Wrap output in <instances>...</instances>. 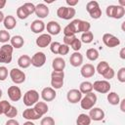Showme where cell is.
Returning a JSON list of instances; mask_svg holds the SVG:
<instances>
[{
	"mask_svg": "<svg viewBox=\"0 0 125 125\" xmlns=\"http://www.w3.org/2000/svg\"><path fill=\"white\" fill-rule=\"evenodd\" d=\"M93 40H94V35H93V33H92L91 31L82 33V35H81V40H80L81 42H83V43H85V44H89V43H91Z\"/></svg>",
	"mask_w": 125,
	"mask_h": 125,
	"instance_id": "obj_33",
	"label": "cell"
},
{
	"mask_svg": "<svg viewBox=\"0 0 125 125\" xmlns=\"http://www.w3.org/2000/svg\"><path fill=\"white\" fill-rule=\"evenodd\" d=\"M69 62L74 67L80 66L82 64V62H83V56H82V54L79 53V52H74L73 54H71V56L69 58Z\"/></svg>",
	"mask_w": 125,
	"mask_h": 125,
	"instance_id": "obj_21",
	"label": "cell"
},
{
	"mask_svg": "<svg viewBox=\"0 0 125 125\" xmlns=\"http://www.w3.org/2000/svg\"><path fill=\"white\" fill-rule=\"evenodd\" d=\"M81 75L85 78H90L92 76H94L95 72H96V68L92 63H86L81 67Z\"/></svg>",
	"mask_w": 125,
	"mask_h": 125,
	"instance_id": "obj_18",
	"label": "cell"
},
{
	"mask_svg": "<svg viewBox=\"0 0 125 125\" xmlns=\"http://www.w3.org/2000/svg\"><path fill=\"white\" fill-rule=\"evenodd\" d=\"M8 97L12 102H18L21 98V91L18 86H10L8 88Z\"/></svg>",
	"mask_w": 125,
	"mask_h": 125,
	"instance_id": "obj_12",
	"label": "cell"
},
{
	"mask_svg": "<svg viewBox=\"0 0 125 125\" xmlns=\"http://www.w3.org/2000/svg\"><path fill=\"white\" fill-rule=\"evenodd\" d=\"M86 10L91 16L92 19H100L102 16V10L99 6V3L97 1H90L86 5Z\"/></svg>",
	"mask_w": 125,
	"mask_h": 125,
	"instance_id": "obj_5",
	"label": "cell"
},
{
	"mask_svg": "<svg viewBox=\"0 0 125 125\" xmlns=\"http://www.w3.org/2000/svg\"><path fill=\"white\" fill-rule=\"evenodd\" d=\"M11 107V104L8 102V101H1L0 102V111H1V114H5Z\"/></svg>",
	"mask_w": 125,
	"mask_h": 125,
	"instance_id": "obj_34",
	"label": "cell"
},
{
	"mask_svg": "<svg viewBox=\"0 0 125 125\" xmlns=\"http://www.w3.org/2000/svg\"><path fill=\"white\" fill-rule=\"evenodd\" d=\"M97 103V96L94 93H88L80 101V105L83 109H91Z\"/></svg>",
	"mask_w": 125,
	"mask_h": 125,
	"instance_id": "obj_4",
	"label": "cell"
},
{
	"mask_svg": "<svg viewBox=\"0 0 125 125\" xmlns=\"http://www.w3.org/2000/svg\"><path fill=\"white\" fill-rule=\"evenodd\" d=\"M33 108H34L35 111L42 117L44 114L47 113L49 107H48V105H47L46 103H44V102H37V103L34 104V107H33Z\"/></svg>",
	"mask_w": 125,
	"mask_h": 125,
	"instance_id": "obj_24",
	"label": "cell"
},
{
	"mask_svg": "<svg viewBox=\"0 0 125 125\" xmlns=\"http://www.w3.org/2000/svg\"><path fill=\"white\" fill-rule=\"evenodd\" d=\"M93 90L101 94H106L110 90V84L107 80H97L93 84Z\"/></svg>",
	"mask_w": 125,
	"mask_h": 125,
	"instance_id": "obj_9",
	"label": "cell"
},
{
	"mask_svg": "<svg viewBox=\"0 0 125 125\" xmlns=\"http://www.w3.org/2000/svg\"><path fill=\"white\" fill-rule=\"evenodd\" d=\"M79 91L81 94H88L93 91V84L89 81H83L79 86Z\"/></svg>",
	"mask_w": 125,
	"mask_h": 125,
	"instance_id": "obj_28",
	"label": "cell"
},
{
	"mask_svg": "<svg viewBox=\"0 0 125 125\" xmlns=\"http://www.w3.org/2000/svg\"><path fill=\"white\" fill-rule=\"evenodd\" d=\"M34 13L36 14V16L39 19H44L49 15V8L45 4L40 3V4H37L35 6V12Z\"/></svg>",
	"mask_w": 125,
	"mask_h": 125,
	"instance_id": "obj_19",
	"label": "cell"
},
{
	"mask_svg": "<svg viewBox=\"0 0 125 125\" xmlns=\"http://www.w3.org/2000/svg\"><path fill=\"white\" fill-rule=\"evenodd\" d=\"M65 2H66V4H67L68 6L73 7V6H75V5H77V4H78L79 0H66Z\"/></svg>",
	"mask_w": 125,
	"mask_h": 125,
	"instance_id": "obj_48",
	"label": "cell"
},
{
	"mask_svg": "<svg viewBox=\"0 0 125 125\" xmlns=\"http://www.w3.org/2000/svg\"><path fill=\"white\" fill-rule=\"evenodd\" d=\"M39 101V93L36 90H28L23 95V104L26 106L34 105Z\"/></svg>",
	"mask_w": 125,
	"mask_h": 125,
	"instance_id": "obj_6",
	"label": "cell"
},
{
	"mask_svg": "<svg viewBox=\"0 0 125 125\" xmlns=\"http://www.w3.org/2000/svg\"><path fill=\"white\" fill-rule=\"evenodd\" d=\"M75 9L72 7H60L57 10V16L62 20H70L75 16Z\"/></svg>",
	"mask_w": 125,
	"mask_h": 125,
	"instance_id": "obj_7",
	"label": "cell"
},
{
	"mask_svg": "<svg viewBox=\"0 0 125 125\" xmlns=\"http://www.w3.org/2000/svg\"><path fill=\"white\" fill-rule=\"evenodd\" d=\"M119 57L122 59V60H125V48H122L119 52Z\"/></svg>",
	"mask_w": 125,
	"mask_h": 125,
	"instance_id": "obj_50",
	"label": "cell"
},
{
	"mask_svg": "<svg viewBox=\"0 0 125 125\" xmlns=\"http://www.w3.org/2000/svg\"><path fill=\"white\" fill-rule=\"evenodd\" d=\"M1 97H2V90L0 89V98H1Z\"/></svg>",
	"mask_w": 125,
	"mask_h": 125,
	"instance_id": "obj_54",
	"label": "cell"
},
{
	"mask_svg": "<svg viewBox=\"0 0 125 125\" xmlns=\"http://www.w3.org/2000/svg\"><path fill=\"white\" fill-rule=\"evenodd\" d=\"M9 75L15 84H21L25 81V73L20 68H12L10 70Z\"/></svg>",
	"mask_w": 125,
	"mask_h": 125,
	"instance_id": "obj_8",
	"label": "cell"
},
{
	"mask_svg": "<svg viewBox=\"0 0 125 125\" xmlns=\"http://www.w3.org/2000/svg\"><path fill=\"white\" fill-rule=\"evenodd\" d=\"M22 117L25 118L26 120H29V121H32V120H37L39 119L41 116L35 111V109L33 107H28L26 109L23 110L22 112Z\"/></svg>",
	"mask_w": 125,
	"mask_h": 125,
	"instance_id": "obj_20",
	"label": "cell"
},
{
	"mask_svg": "<svg viewBox=\"0 0 125 125\" xmlns=\"http://www.w3.org/2000/svg\"><path fill=\"white\" fill-rule=\"evenodd\" d=\"M6 125H20V123H19V121H17L16 119L11 118V119H9V120L6 122Z\"/></svg>",
	"mask_w": 125,
	"mask_h": 125,
	"instance_id": "obj_47",
	"label": "cell"
},
{
	"mask_svg": "<svg viewBox=\"0 0 125 125\" xmlns=\"http://www.w3.org/2000/svg\"><path fill=\"white\" fill-rule=\"evenodd\" d=\"M8 77V68L5 66H0V81L6 80Z\"/></svg>",
	"mask_w": 125,
	"mask_h": 125,
	"instance_id": "obj_44",
	"label": "cell"
},
{
	"mask_svg": "<svg viewBox=\"0 0 125 125\" xmlns=\"http://www.w3.org/2000/svg\"><path fill=\"white\" fill-rule=\"evenodd\" d=\"M4 19H5L4 14H3V13L0 11V22H1V21H4Z\"/></svg>",
	"mask_w": 125,
	"mask_h": 125,
	"instance_id": "obj_53",
	"label": "cell"
},
{
	"mask_svg": "<svg viewBox=\"0 0 125 125\" xmlns=\"http://www.w3.org/2000/svg\"><path fill=\"white\" fill-rule=\"evenodd\" d=\"M119 104H120V109H121V111L122 112H125V99L121 100L119 102Z\"/></svg>",
	"mask_w": 125,
	"mask_h": 125,
	"instance_id": "obj_49",
	"label": "cell"
},
{
	"mask_svg": "<svg viewBox=\"0 0 125 125\" xmlns=\"http://www.w3.org/2000/svg\"><path fill=\"white\" fill-rule=\"evenodd\" d=\"M10 42H11L12 47L13 48H16V49L21 48L23 46V44H24V40H23V38L21 35H15V36H13L10 39Z\"/></svg>",
	"mask_w": 125,
	"mask_h": 125,
	"instance_id": "obj_26",
	"label": "cell"
},
{
	"mask_svg": "<svg viewBox=\"0 0 125 125\" xmlns=\"http://www.w3.org/2000/svg\"><path fill=\"white\" fill-rule=\"evenodd\" d=\"M14 48L11 44H4L0 48V62L10 63L12 62V54Z\"/></svg>",
	"mask_w": 125,
	"mask_h": 125,
	"instance_id": "obj_2",
	"label": "cell"
},
{
	"mask_svg": "<svg viewBox=\"0 0 125 125\" xmlns=\"http://www.w3.org/2000/svg\"><path fill=\"white\" fill-rule=\"evenodd\" d=\"M86 57L89 61L94 62V61L98 60V58H99V51L95 48H90L86 51Z\"/></svg>",
	"mask_w": 125,
	"mask_h": 125,
	"instance_id": "obj_31",
	"label": "cell"
},
{
	"mask_svg": "<svg viewBox=\"0 0 125 125\" xmlns=\"http://www.w3.org/2000/svg\"><path fill=\"white\" fill-rule=\"evenodd\" d=\"M114 75H115V72H114V69L112 68V67H108L107 68V70L103 74V76H104V78H105V80H110V79H112L113 77H114Z\"/></svg>",
	"mask_w": 125,
	"mask_h": 125,
	"instance_id": "obj_38",
	"label": "cell"
},
{
	"mask_svg": "<svg viewBox=\"0 0 125 125\" xmlns=\"http://www.w3.org/2000/svg\"><path fill=\"white\" fill-rule=\"evenodd\" d=\"M6 5V0H0V10L3 9Z\"/></svg>",
	"mask_w": 125,
	"mask_h": 125,
	"instance_id": "obj_51",
	"label": "cell"
},
{
	"mask_svg": "<svg viewBox=\"0 0 125 125\" xmlns=\"http://www.w3.org/2000/svg\"><path fill=\"white\" fill-rule=\"evenodd\" d=\"M60 46H61V44L59 42H57V41L56 42H52L50 44V50H51V52L53 54H55V55L59 54V48H60Z\"/></svg>",
	"mask_w": 125,
	"mask_h": 125,
	"instance_id": "obj_42",
	"label": "cell"
},
{
	"mask_svg": "<svg viewBox=\"0 0 125 125\" xmlns=\"http://www.w3.org/2000/svg\"><path fill=\"white\" fill-rule=\"evenodd\" d=\"M52 66H53L54 70H56V71H63V69L65 67V61L61 57L55 58L52 62Z\"/></svg>",
	"mask_w": 125,
	"mask_h": 125,
	"instance_id": "obj_23",
	"label": "cell"
},
{
	"mask_svg": "<svg viewBox=\"0 0 125 125\" xmlns=\"http://www.w3.org/2000/svg\"><path fill=\"white\" fill-rule=\"evenodd\" d=\"M66 99L70 104H76L81 101L82 94L78 89H71L66 94Z\"/></svg>",
	"mask_w": 125,
	"mask_h": 125,
	"instance_id": "obj_13",
	"label": "cell"
},
{
	"mask_svg": "<svg viewBox=\"0 0 125 125\" xmlns=\"http://www.w3.org/2000/svg\"><path fill=\"white\" fill-rule=\"evenodd\" d=\"M22 7L24 8V10L27 12L28 15H31L35 12V5L32 4V3H29V2H26L22 5Z\"/></svg>",
	"mask_w": 125,
	"mask_h": 125,
	"instance_id": "obj_37",
	"label": "cell"
},
{
	"mask_svg": "<svg viewBox=\"0 0 125 125\" xmlns=\"http://www.w3.org/2000/svg\"><path fill=\"white\" fill-rule=\"evenodd\" d=\"M51 43H52V37L47 33H43L36 38V45L40 48H46Z\"/></svg>",
	"mask_w": 125,
	"mask_h": 125,
	"instance_id": "obj_14",
	"label": "cell"
},
{
	"mask_svg": "<svg viewBox=\"0 0 125 125\" xmlns=\"http://www.w3.org/2000/svg\"><path fill=\"white\" fill-rule=\"evenodd\" d=\"M76 38V36L75 35H72V36H64L63 37V42H64V44L65 45H67V46H70V44L74 41V39Z\"/></svg>",
	"mask_w": 125,
	"mask_h": 125,
	"instance_id": "obj_46",
	"label": "cell"
},
{
	"mask_svg": "<svg viewBox=\"0 0 125 125\" xmlns=\"http://www.w3.org/2000/svg\"><path fill=\"white\" fill-rule=\"evenodd\" d=\"M91 118V120L94 121H101L104 118V112L100 107H92L88 114Z\"/></svg>",
	"mask_w": 125,
	"mask_h": 125,
	"instance_id": "obj_15",
	"label": "cell"
},
{
	"mask_svg": "<svg viewBox=\"0 0 125 125\" xmlns=\"http://www.w3.org/2000/svg\"><path fill=\"white\" fill-rule=\"evenodd\" d=\"M56 96H57V93L55 89H53L52 87H46L41 91V97L45 102H51L55 100Z\"/></svg>",
	"mask_w": 125,
	"mask_h": 125,
	"instance_id": "obj_16",
	"label": "cell"
},
{
	"mask_svg": "<svg viewBox=\"0 0 125 125\" xmlns=\"http://www.w3.org/2000/svg\"><path fill=\"white\" fill-rule=\"evenodd\" d=\"M40 125H55V120H54L53 117L47 116V117L42 118V120L40 122Z\"/></svg>",
	"mask_w": 125,
	"mask_h": 125,
	"instance_id": "obj_41",
	"label": "cell"
},
{
	"mask_svg": "<svg viewBox=\"0 0 125 125\" xmlns=\"http://www.w3.org/2000/svg\"><path fill=\"white\" fill-rule=\"evenodd\" d=\"M45 22L41 20H35L30 24V29L33 33H41L45 29Z\"/></svg>",
	"mask_w": 125,
	"mask_h": 125,
	"instance_id": "obj_22",
	"label": "cell"
},
{
	"mask_svg": "<svg viewBox=\"0 0 125 125\" xmlns=\"http://www.w3.org/2000/svg\"><path fill=\"white\" fill-rule=\"evenodd\" d=\"M90 123H91V118L86 113L79 114L76 119V125H90Z\"/></svg>",
	"mask_w": 125,
	"mask_h": 125,
	"instance_id": "obj_29",
	"label": "cell"
},
{
	"mask_svg": "<svg viewBox=\"0 0 125 125\" xmlns=\"http://www.w3.org/2000/svg\"><path fill=\"white\" fill-rule=\"evenodd\" d=\"M3 23H4L5 28H7L8 30H11V29L16 27L17 21L13 16H7V17H5V19L3 21Z\"/></svg>",
	"mask_w": 125,
	"mask_h": 125,
	"instance_id": "obj_27",
	"label": "cell"
},
{
	"mask_svg": "<svg viewBox=\"0 0 125 125\" xmlns=\"http://www.w3.org/2000/svg\"><path fill=\"white\" fill-rule=\"evenodd\" d=\"M117 79L121 83L125 82V67H121L118 70V72H117Z\"/></svg>",
	"mask_w": 125,
	"mask_h": 125,
	"instance_id": "obj_43",
	"label": "cell"
},
{
	"mask_svg": "<svg viewBox=\"0 0 125 125\" xmlns=\"http://www.w3.org/2000/svg\"><path fill=\"white\" fill-rule=\"evenodd\" d=\"M46 62V55L43 52L35 53L31 58V64L35 67H41Z\"/></svg>",
	"mask_w": 125,
	"mask_h": 125,
	"instance_id": "obj_11",
	"label": "cell"
},
{
	"mask_svg": "<svg viewBox=\"0 0 125 125\" xmlns=\"http://www.w3.org/2000/svg\"><path fill=\"white\" fill-rule=\"evenodd\" d=\"M103 42L108 48H114L120 44V40L110 33H104L103 35Z\"/></svg>",
	"mask_w": 125,
	"mask_h": 125,
	"instance_id": "obj_10",
	"label": "cell"
},
{
	"mask_svg": "<svg viewBox=\"0 0 125 125\" xmlns=\"http://www.w3.org/2000/svg\"><path fill=\"white\" fill-rule=\"evenodd\" d=\"M107 101L110 104L117 105V104H119V102H120L119 95L115 92H110L109 94H107Z\"/></svg>",
	"mask_w": 125,
	"mask_h": 125,
	"instance_id": "obj_30",
	"label": "cell"
},
{
	"mask_svg": "<svg viewBox=\"0 0 125 125\" xmlns=\"http://www.w3.org/2000/svg\"><path fill=\"white\" fill-rule=\"evenodd\" d=\"M125 15V8L121 7L119 5H109L106 8V16L108 18H113L116 20H119L123 18Z\"/></svg>",
	"mask_w": 125,
	"mask_h": 125,
	"instance_id": "obj_1",
	"label": "cell"
},
{
	"mask_svg": "<svg viewBox=\"0 0 125 125\" xmlns=\"http://www.w3.org/2000/svg\"><path fill=\"white\" fill-rule=\"evenodd\" d=\"M108 67H109V64H108L105 61H103V62H99V63H98L96 70H97V72H98L99 74L103 75V74L107 70V68H108Z\"/></svg>",
	"mask_w": 125,
	"mask_h": 125,
	"instance_id": "obj_32",
	"label": "cell"
},
{
	"mask_svg": "<svg viewBox=\"0 0 125 125\" xmlns=\"http://www.w3.org/2000/svg\"><path fill=\"white\" fill-rule=\"evenodd\" d=\"M10 39H11V36L7 30H0V42L1 43H7Z\"/></svg>",
	"mask_w": 125,
	"mask_h": 125,
	"instance_id": "obj_36",
	"label": "cell"
},
{
	"mask_svg": "<svg viewBox=\"0 0 125 125\" xmlns=\"http://www.w3.org/2000/svg\"><path fill=\"white\" fill-rule=\"evenodd\" d=\"M46 28H47V31H48L49 35H58L62 30V27H61L60 23L55 21H49L47 23Z\"/></svg>",
	"mask_w": 125,
	"mask_h": 125,
	"instance_id": "obj_17",
	"label": "cell"
},
{
	"mask_svg": "<svg viewBox=\"0 0 125 125\" xmlns=\"http://www.w3.org/2000/svg\"><path fill=\"white\" fill-rule=\"evenodd\" d=\"M70 47L75 51V52H78L80 49H81V47H82V42L80 41V39H78L77 37L74 39V41L70 44Z\"/></svg>",
	"mask_w": 125,
	"mask_h": 125,
	"instance_id": "obj_39",
	"label": "cell"
},
{
	"mask_svg": "<svg viewBox=\"0 0 125 125\" xmlns=\"http://www.w3.org/2000/svg\"><path fill=\"white\" fill-rule=\"evenodd\" d=\"M17 16H18L19 19L24 20V19H27L29 15H28L27 12L24 10V8H23L22 6H21V7H19L18 10H17Z\"/></svg>",
	"mask_w": 125,
	"mask_h": 125,
	"instance_id": "obj_35",
	"label": "cell"
},
{
	"mask_svg": "<svg viewBox=\"0 0 125 125\" xmlns=\"http://www.w3.org/2000/svg\"><path fill=\"white\" fill-rule=\"evenodd\" d=\"M22 125H35V124H34L32 121H29V120H27V121H26V122H24Z\"/></svg>",
	"mask_w": 125,
	"mask_h": 125,
	"instance_id": "obj_52",
	"label": "cell"
},
{
	"mask_svg": "<svg viewBox=\"0 0 125 125\" xmlns=\"http://www.w3.org/2000/svg\"><path fill=\"white\" fill-rule=\"evenodd\" d=\"M68 52H69V47L65 44H61V46L59 48V54L64 56V55H67Z\"/></svg>",
	"mask_w": 125,
	"mask_h": 125,
	"instance_id": "obj_45",
	"label": "cell"
},
{
	"mask_svg": "<svg viewBox=\"0 0 125 125\" xmlns=\"http://www.w3.org/2000/svg\"><path fill=\"white\" fill-rule=\"evenodd\" d=\"M0 114H1V111H0Z\"/></svg>",
	"mask_w": 125,
	"mask_h": 125,
	"instance_id": "obj_55",
	"label": "cell"
},
{
	"mask_svg": "<svg viewBox=\"0 0 125 125\" xmlns=\"http://www.w3.org/2000/svg\"><path fill=\"white\" fill-rule=\"evenodd\" d=\"M18 64L21 68H27L31 64V58L27 55H22L18 59Z\"/></svg>",
	"mask_w": 125,
	"mask_h": 125,
	"instance_id": "obj_25",
	"label": "cell"
},
{
	"mask_svg": "<svg viewBox=\"0 0 125 125\" xmlns=\"http://www.w3.org/2000/svg\"><path fill=\"white\" fill-rule=\"evenodd\" d=\"M17 114H18V109H17V107L14 106V105H11L10 109L5 113V115H6L7 117H10V118H14V117H16Z\"/></svg>",
	"mask_w": 125,
	"mask_h": 125,
	"instance_id": "obj_40",
	"label": "cell"
},
{
	"mask_svg": "<svg viewBox=\"0 0 125 125\" xmlns=\"http://www.w3.org/2000/svg\"><path fill=\"white\" fill-rule=\"evenodd\" d=\"M64 72L63 71H56L53 70L51 73V85L53 89H61L63 85Z\"/></svg>",
	"mask_w": 125,
	"mask_h": 125,
	"instance_id": "obj_3",
	"label": "cell"
}]
</instances>
